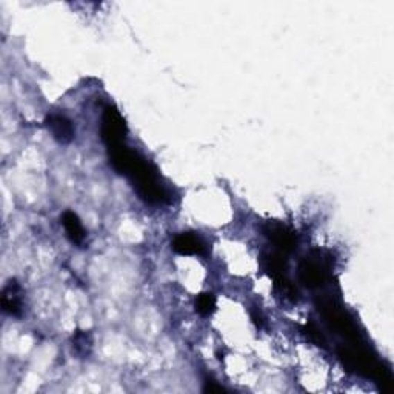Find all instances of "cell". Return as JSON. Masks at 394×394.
<instances>
[{"label": "cell", "instance_id": "cell-1", "mask_svg": "<svg viewBox=\"0 0 394 394\" xmlns=\"http://www.w3.org/2000/svg\"><path fill=\"white\" fill-rule=\"evenodd\" d=\"M108 151L114 170L128 175L140 199L150 205H165L170 202V194L162 185L156 166L125 145L111 148Z\"/></svg>", "mask_w": 394, "mask_h": 394}, {"label": "cell", "instance_id": "cell-2", "mask_svg": "<svg viewBox=\"0 0 394 394\" xmlns=\"http://www.w3.org/2000/svg\"><path fill=\"white\" fill-rule=\"evenodd\" d=\"M126 131H128V128H126V123L121 112H119L114 107L105 108L102 116L101 135L105 145L108 146V150L123 145Z\"/></svg>", "mask_w": 394, "mask_h": 394}, {"label": "cell", "instance_id": "cell-3", "mask_svg": "<svg viewBox=\"0 0 394 394\" xmlns=\"http://www.w3.org/2000/svg\"><path fill=\"white\" fill-rule=\"evenodd\" d=\"M299 277L302 284L308 288H319L327 282L329 277V262L328 259L319 256H309L300 264Z\"/></svg>", "mask_w": 394, "mask_h": 394}, {"label": "cell", "instance_id": "cell-4", "mask_svg": "<svg viewBox=\"0 0 394 394\" xmlns=\"http://www.w3.org/2000/svg\"><path fill=\"white\" fill-rule=\"evenodd\" d=\"M264 234L276 245V248L282 252H290L298 245V237L294 231L277 222H268L264 227Z\"/></svg>", "mask_w": 394, "mask_h": 394}, {"label": "cell", "instance_id": "cell-5", "mask_svg": "<svg viewBox=\"0 0 394 394\" xmlns=\"http://www.w3.org/2000/svg\"><path fill=\"white\" fill-rule=\"evenodd\" d=\"M53 137L60 144H69L74 139V126L69 119L60 114H51L45 121Z\"/></svg>", "mask_w": 394, "mask_h": 394}, {"label": "cell", "instance_id": "cell-6", "mask_svg": "<svg viewBox=\"0 0 394 394\" xmlns=\"http://www.w3.org/2000/svg\"><path fill=\"white\" fill-rule=\"evenodd\" d=\"M2 307L3 311L8 313L11 316H20L22 314V288L16 282V280L11 279L8 280V284L5 285L2 291Z\"/></svg>", "mask_w": 394, "mask_h": 394}, {"label": "cell", "instance_id": "cell-7", "mask_svg": "<svg viewBox=\"0 0 394 394\" xmlns=\"http://www.w3.org/2000/svg\"><path fill=\"white\" fill-rule=\"evenodd\" d=\"M171 245H173V250L182 256L203 255V251H205V245H203L202 239L191 233L178 234L173 239Z\"/></svg>", "mask_w": 394, "mask_h": 394}, {"label": "cell", "instance_id": "cell-8", "mask_svg": "<svg viewBox=\"0 0 394 394\" xmlns=\"http://www.w3.org/2000/svg\"><path fill=\"white\" fill-rule=\"evenodd\" d=\"M62 225H63V228H65V233L68 239L73 243L82 245L83 242H85L87 233H85V230H83V225L80 219L77 217V214L73 213V211H67V213L62 216Z\"/></svg>", "mask_w": 394, "mask_h": 394}, {"label": "cell", "instance_id": "cell-9", "mask_svg": "<svg viewBox=\"0 0 394 394\" xmlns=\"http://www.w3.org/2000/svg\"><path fill=\"white\" fill-rule=\"evenodd\" d=\"M216 309V298L211 293H203L196 299V311L203 318L213 314Z\"/></svg>", "mask_w": 394, "mask_h": 394}, {"label": "cell", "instance_id": "cell-10", "mask_svg": "<svg viewBox=\"0 0 394 394\" xmlns=\"http://www.w3.org/2000/svg\"><path fill=\"white\" fill-rule=\"evenodd\" d=\"M91 345H93V341H91V336L87 332H76L74 333L73 347H74L77 354L88 356L89 351H91Z\"/></svg>", "mask_w": 394, "mask_h": 394}, {"label": "cell", "instance_id": "cell-11", "mask_svg": "<svg viewBox=\"0 0 394 394\" xmlns=\"http://www.w3.org/2000/svg\"><path fill=\"white\" fill-rule=\"evenodd\" d=\"M302 332H304V334L308 337L309 341L318 343L319 347H327V341L323 339V336L319 332V328H318V325H316V323H313V322L305 323L304 328H302Z\"/></svg>", "mask_w": 394, "mask_h": 394}, {"label": "cell", "instance_id": "cell-12", "mask_svg": "<svg viewBox=\"0 0 394 394\" xmlns=\"http://www.w3.org/2000/svg\"><path fill=\"white\" fill-rule=\"evenodd\" d=\"M203 391L209 393V394H213V393H225V388H223L222 385L217 384L216 381H213V379H207L205 386H203Z\"/></svg>", "mask_w": 394, "mask_h": 394}, {"label": "cell", "instance_id": "cell-13", "mask_svg": "<svg viewBox=\"0 0 394 394\" xmlns=\"http://www.w3.org/2000/svg\"><path fill=\"white\" fill-rule=\"evenodd\" d=\"M251 318H252V320H255V323H256V325H257L259 328L264 327V318H262V314L257 313V311H251Z\"/></svg>", "mask_w": 394, "mask_h": 394}]
</instances>
